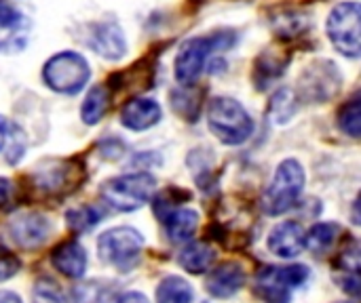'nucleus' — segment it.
<instances>
[{"label": "nucleus", "mask_w": 361, "mask_h": 303, "mask_svg": "<svg viewBox=\"0 0 361 303\" xmlns=\"http://www.w3.org/2000/svg\"><path fill=\"white\" fill-rule=\"evenodd\" d=\"M343 291H345L347 295H351L353 299H360L361 302V272L353 270V272H349V274L345 276V281H343Z\"/></svg>", "instance_id": "29"}, {"label": "nucleus", "mask_w": 361, "mask_h": 303, "mask_svg": "<svg viewBox=\"0 0 361 303\" xmlns=\"http://www.w3.org/2000/svg\"><path fill=\"white\" fill-rule=\"evenodd\" d=\"M32 299H34V303H66L61 289L49 278H42V281L36 283Z\"/></svg>", "instance_id": "26"}, {"label": "nucleus", "mask_w": 361, "mask_h": 303, "mask_svg": "<svg viewBox=\"0 0 361 303\" xmlns=\"http://www.w3.org/2000/svg\"><path fill=\"white\" fill-rule=\"evenodd\" d=\"M235 44V34L233 32H218V34H212V36H197V38H190L186 40L180 51H178V57H176V78L178 82L182 84H192L207 59L216 53V51H224V49H231Z\"/></svg>", "instance_id": "2"}, {"label": "nucleus", "mask_w": 361, "mask_h": 303, "mask_svg": "<svg viewBox=\"0 0 361 303\" xmlns=\"http://www.w3.org/2000/svg\"><path fill=\"white\" fill-rule=\"evenodd\" d=\"M328 38L334 49L347 57H361V4L343 2L332 8L328 23Z\"/></svg>", "instance_id": "6"}, {"label": "nucleus", "mask_w": 361, "mask_h": 303, "mask_svg": "<svg viewBox=\"0 0 361 303\" xmlns=\"http://www.w3.org/2000/svg\"><path fill=\"white\" fill-rule=\"evenodd\" d=\"M192 287L180 276L165 278L157 289V303H192Z\"/></svg>", "instance_id": "22"}, {"label": "nucleus", "mask_w": 361, "mask_h": 303, "mask_svg": "<svg viewBox=\"0 0 361 303\" xmlns=\"http://www.w3.org/2000/svg\"><path fill=\"white\" fill-rule=\"evenodd\" d=\"M207 124L212 133L226 146H241L254 133L252 116L239 101L231 97H216L209 101Z\"/></svg>", "instance_id": "1"}, {"label": "nucleus", "mask_w": 361, "mask_h": 303, "mask_svg": "<svg viewBox=\"0 0 361 303\" xmlns=\"http://www.w3.org/2000/svg\"><path fill=\"white\" fill-rule=\"evenodd\" d=\"M89 46L106 59H121L127 51V40L114 21H104L91 27Z\"/></svg>", "instance_id": "13"}, {"label": "nucleus", "mask_w": 361, "mask_h": 303, "mask_svg": "<svg viewBox=\"0 0 361 303\" xmlns=\"http://www.w3.org/2000/svg\"><path fill=\"white\" fill-rule=\"evenodd\" d=\"M336 236H338V226L336 224H317L307 234V247L315 255H324V253H328L332 249Z\"/></svg>", "instance_id": "24"}, {"label": "nucleus", "mask_w": 361, "mask_h": 303, "mask_svg": "<svg viewBox=\"0 0 361 303\" xmlns=\"http://www.w3.org/2000/svg\"><path fill=\"white\" fill-rule=\"evenodd\" d=\"M66 219H68V226H70L72 230H76V232H85V230H91L95 224H99V219H102V211H99L97 207L87 205V207L72 209V211L66 215Z\"/></svg>", "instance_id": "25"}, {"label": "nucleus", "mask_w": 361, "mask_h": 303, "mask_svg": "<svg viewBox=\"0 0 361 303\" xmlns=\"http://www.w3.org/2000/svg\"><path fill=\"white\" fill-rule=\"evenodd\" d=\"M108 105H110L108 86H93L85 97V103L80 108V116L87 124H97L106 116Z\"/></svg>", "instance_id": "20"}, {"label": "nucleus", "mask_w": 361, "mask_h": 303, "mask_svg": "<svg viewBox=\"0 0 361 303\" xmlns=\"http://www.w3.org/2000/svg\"><path fill=\"white\" fill-rule=\"evenodd\" d=\"M351 221H353L355 226H361V192H360V196H357V200L353 202V209H351Z\"/></svg>", "instance_id": "32"}, {"label": "nucleus", "mask_w": 361, "mask_h": 303, "mask_svg": "<svg viewBox=\"0 0 361 303\" xmlns=\"http://www.w3.org/2000/svg\"><path fill=\"white\" fill-rule=\"evenodd\" d=\"M116 303H148V299L142 293H125Z\"/></svg>", "instance_id": "31"}, {"label": "nucleus", "mask_w": 361, "mask_h": 303, "mask_svg": "<svg viewBox=\"0 0 361 303\" xmlns=\"http://www.w3.org/2000/svg\"><path fill=\"white\" fill-rule=\"evenodd\" d=\"M51 262L55 270H59L68 278H80L87 270V251L76 240H66L57 245L51 253Z\"/></svg>", "instance_id": "16"}, {"label": "nucleus", "mask_w": 361, "mask_h": 303, "mask_svg": "<svg viewBox=\"0 0 361 303\" xmlns=\"http://www.w3.org/2000/svg\"><path fill=\"white\" fill-rule=\"evenodd\" d=\"M25 150V139L23 133L4 116H0V152L6 156L11 165L19 162Z\"/></svg>", "instance_id": "19"}, {"label": "nucleus", "mask_w": 361, "mask_h": 303, "mask_svg": "<svg viewBox=\"0 0 361 303\" xmlns=\"http://www.w3.org/2000/svg\"><path fill=\"white\" fill-rule=\"evenodd\" d=\"M8 236L13 243L21 249H34L47 240L49 234V221L42 215L36 213H21L13 217L6 226Z\"/></svg>", "instance_id": "11"}, {"label": "nucleus", "mask_w": 361, "mask_h": 303, "mask_svg": "<svg viewBox=\"0 0 361 303\" xmlns=\"http://www.w3.org/2000/svg\"><path fill=\"white\" fill-rule=\"evenodd\" d=\"M199 226V215L192 209H176L173 213H169L165 217V228H167V236L173 243H184L188 240L195 230Z\"/></svg>", "instance_id": "17"}, {"label": "nucleus", "mask_w": 361, "mask_h": 303, "mask_svg": "<svg viewBox=\"0 0 361 303\" xmlns=\"http://www.w3.org/2000/svg\"><path fill=\"white\" fill-rule=\"evenodd\" d=\"M338 89H341V74L336 70V63L332 61H317L309 65L300 78L302 97L311 101H326L328 97L336 95Z\"/></svg>", "instance_id": "9"}, {"label": "nucleus", "mask_w": 361, "mask_h": 303, "mask_svg": "<svg viewBox=\"0 0 361 303\" xmlns=\"http://www.w3.org/2000/svg\"><path fill=\"white\" fill-rule=\"evenodd\" d=\"M13 200V183L6 177H0V211L8 209Z\"/></svg>", "instance_id": "30"}, {"label": "nucleus", "mask_w": 361, "mask_h": 303, "mask_svg": "<svg viewBox=\"0 0 361 303\" xmlns=\"http://www.w3.org/2000/svg\"><path fill=\"white\" fill-rule=\"evenodd\" d=\"M0 303H21V299L11 291H0Z\"/></svg>", "instance_id": "33"}, {"label": "nucleus", "mask_w": 361, "mask_h": 303, "mask_svg": "<svg viewBox=\"0 0 361 303\" xmlns=\"http://www.w3.org/2000/svg\"><path fill=\"white\" fill-rule=\"evenodd\" d=\"M307 247V234L296 221H281L269 234V249L281 259L298 257Z\"/></svg>", "instance_id": "12"}, {"label": "nucleus", "mask_w": 361, "mask_h": 303, "mask_svg": "<svg viewBox=\"0 0 361 303\" xmlns=\"http://www.w3.org/2000/svg\"><path fill=\"white\" fill-rule=\"evenodd\" d=\"M245 285V270L241 268V264L237 262H226L220 264L216 270H212V274L207 276V291L218 297V299H226L233 297L235 293L241 291V287Z\"/></svg>", "instance_id": "14"}, {"label": "nucleus", "mask_w": 361, "mask_h": 303, "mask_svg": "<svg viewBox=\"0 0 361 303\" xmlns=\"http://www.w3.org/2000/svg\"><path fill=\"white\" fill-rule=\"evenodd\" d=\"M154 186L157 181L150 173H129L108 179L102 186L99 194L106 200V205H110L112 209L129 213L150 200Z\"/></svg>", "instance_id": "4"}, {"label": "nucleus", "mask_w": 361, "mask_h": 303, "mask_svg": "<svg viewBox=\"0 0 361 303\" xmlns=\"http://www.w3.org/2000/svg\"><path fill=\"white\" fill-rule=\"evenodd\" d=\"M142 249H144V238L133 228L108 230L97 240L99 259H104L106 264H110L123 272H127L135 266Z\"/></svg>", "instance_id": "7"}, {"label": "nucleus", "mask_w": 361, "mask_h": 303, "mask_svg": "<svg viewBox=\"0 0 361 303\" xmlns=\"http://www.w3.org/2000/svg\"><path fill=\"white\" fill-rule=\"evenodd\" d=\"M30 32L27 17L8 0H0V51L23 49Z\"/></svg>", "instance_id": "10"}, {"label": "nucleus", "mask_w": 361, "mask_h": 303, "mask_svg": "<svg viewBox=\"0 0 361 303\" xmlns=\"http://www.w3.org/2000/svg\"><path fill=\"white\" fill-rule=\"evenodd\" d=\"M106 289L99 283H85L72 291L74 303H106Z\"/></svg>", "instance_id": "27"}, {"label": "nucleus", "mask_w": 361, "mask_h": 303, "mask_svg": "<svg viewBox=\"0 0 361 303\" xmlns=\"http://www.w3.org/2000/svg\"><path fill=\"white\" fill-rule=\"evenodd\" d=\"M91 70L89 63L82 55L74 53V51H63L53 55L42 70V78L44 82L63 95H76L78 91L85 89V84L89 82Z\"/></svg>", "instance_id": "5"}, {"label": "nucleus", "mask_w": 361, "mask_h": 303, "mask_svg": "<svg viewBox=\"0 0 361 303\" xmlns=\"http://www.w3.org/2000/svg\"><path fill=\"white\" fill-rule=\"evenodd\" d=\"M161 105L148 97H135L127 101L121 110V122L131 131H146L154 127L161 120Z\"/></svg>", "instance_id": "15"}, {"label": "nucleus", "mask_w": 361, "mask_h": 303, "mask_svg": "<svg viewBox=\"0 0 361 303\" xmlns=\"http://www.w3.org/2000/svg\"><path fill=\"white\" fill-rule=\"evenodd\" d=\"M19 268H21V262L17 259V255H13L0 247V283L13 278L19 272Z\"/></svg>", "instance_id": "28"}, {"label": "nucleus", "mask_w": 361, "mask_h": 303, "mask_svg": "<svg viewBox=\"0 0 361 303\" xmlns=\"http://www.w3.org/2000/svg\"><path fill=\"white\" fill-rule=\"evenodd\" d=\"M216 262V253L205 243H192L180 253V266L190 274H203Z\"/></svg>", "instance_id": "18"}, {"label": "nucleus", "mask_w": 361, "mask_h": 303, "mask_svg": "<svg viewBox=\"0 0 361 303\" xmlns=\"http://www.w3.org/2000/svg\"><path fill=\"white\" fill-rule=\"evenodd\" d=\"M305 190V169L298 160H283L277 171L275 177L262 198V209L267 215H283L288 213L296 200L300 198Z\"/></svg>", "instance_id": "3"}, {"label": "nucleus", "mask_w": 361, "mask_h": 303, "mask_svg": "<svg viewBox=\"0 0 361 303\" xmlns=\"http://www.w3.org/2000/svg\"><path fill=\"white\" fill-rule=\"evenodd\" d=\"M309 278L307 266L264 268L256 276V293L264 303H290L292 291Z\"/></svg>", "instance_id": "8"}, {"label": "nucleus", "mask_w": 361, "mask_h": 303, "mask_svg": "<svg viewBox=\"0 0 361 303\" xmlns=\"http://www.w3.org/2000/svg\"><path fill=\"white\" fill-rule=\"evenodd\" d=\"M298 110V103H296V93L288 86L279 89L273 99H271V118L275 124H286L294 118Z\"/></svg>", "instance_id": "23"}, {"label": "nucleus", "mask_w": 361, "mask_h": 303, "mask_svg": "<svg viewBox=\"0 0 361 303\" xmlns=\"http://www.w3.org/2000/svg\"><path fill=\"white\" fill-rule=\"evenodd\" d=\"M338 127L349 137H361V89H357L338 110Z\"/></svg>", "instance_id": "21"}]
</instances>
